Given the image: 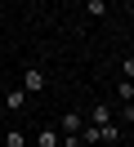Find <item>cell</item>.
<instances>
[{
	"label": "cell",
	"instance_id": "cell-1",
	"mask_svg": "<svg viewBox=\"0 0 134 147\" xmlns=\"http://www.w3.org/2000/svg\"><path fill=\"white\" fill-rule=\"evenodd\" d=\"M18 89L40 94V89H45V71H40V67H22V85H18Z\"/></svg>",
	"mask_w": 134,
	"mask_h": 147
},
{
	"label": "cell",
	"instance_id": "cell-2",
	"mask_svg": "<svg viewBox=\"0 0 134 147\" xmlns=\"http://www.w3.org/2000/svg\"><path fill=\"white\" fill-rule=\"evenodd\" d=\"M58 134H80V111H67L58 120Z\"/></svg>",
	"mask_w": 134,
	"mask_h": 147
},
{
	"label": "cell",
	"instance_id": "cell-3",
	"mask_svg": "<svg viewBox=\"0 0 134 147\" xmlns=\"http://www.w3.org/2000/svg\"><path fill=\"white\" fill-rule=\"evenodd\" d=\"M89 120H94V125H107V120H112V107H107V102H98V107H89Z\"/></svg>",
	"mask_w": 134,
	"mask_h": 147
},
{
	"label": "cell",
	"instance_id": "cell-4",
	"mask_svg": "<svg viewBox=\"0 0 134 147\" xmlns=\"http://www.w3.org/2000/svg\"><path fill=\"white\" fill-rule=\"evenodd\" d=\"M116 138H121V129H116L112 120H107V125H98V143H116Z\"/></svg>",
	"mask_w": 134,
	"mask_h": 147
},
{
	"label": "cell",
	"instance_id": "cell-5",
	"mask_svg": "<svg viewBox=\"0 0 134 147\" xmlns=\"http://www.w3.org/2000/svg\"><path fill=\"white\" fill-rule=\"evenodd\" d=\"M85 13H89V18H103V13H107V0H85Z\"/></svg>",
	"mask_w": 134,
	"mask_h": 147
},
{
	"label": "cell",
	"instance_id": "cell-6",
	"mask_svg": "<svg viewBox=\"0 0 134 147\" xmlns=\"http://www.w3.org/2000/svg\"><path fill=\"white\" fill-rule=\"evenodd\" d=\"M58 138H63L58 129H40V138H36V143H40V147H58Z\"/></svg>",
	"mask_w": 134,
	"mask_h": 147
},
{
	"label": "cell",
	"instance_id": "cell-7",
	"mask_svg": "<svg viewBox=\"0 0 134 147\" xmlns=\"http://www.w3.org/2000/svg\"><path fill=\"white\" fill-rule=\"evenodd\" d=\"M5 147H27V134H22V129H9V134H5Z\"/></svg>",
	"mask_w": 134,
	"mask_h": 147
},
{
	"label": "cell",
	"instance_id": "cell-8",
	"mask_svg": "<svg viewBox=\"0 0 134 147\" xmlns=\"http://www.w3.org/2000/svg\"><path fill=\"white\" fill-rule=\"evenodd\" d=\"M27 102V89H9V111H18Z\"/></svg>",
	"mask_w": 134,
	"mask_h": 147
},
{
	"label": "cell",
	"instance_id": "cell-9",
	"mask_svg": "<svg viewBox=\"0 0 134 147\" xmlns=\"http://www.w3.org/2000/svg\"><path fill=\"white\" fill-rule=\"evenodd\" d=\"M116 94H121V102H134V80H121V85H116Z\"/></svg>",
	"mask_w": 134,
	"mask_h": 147
},
{
	"label": "cell",
	"instance_id": "cell-10",
	"mask_svg": "<svg viewBox=\"0 0 134 147\" xmlns=\"http://www.w3.org/2000/svg\"><path fill=\"white\" fill-rule=\"evenodd\" d=\"M80 143H98V125H85V129H80Z\"/></svg>",
	"mask_w": 134,
	"mask_h": 147
},
{
	"label": "cell",
	"instance_id": "cell-11",
	"mask_svg": "<svg viewBox=\"0 0 134 147\" xmlns=\"http://www.w3.org/2000/svg\"><path fill=\"white\" fill-rule=\"evenodd\" d=\"M121 80H134V54H130V58L121 63Z\"/></svg>",
	"mask_w": 134,
	"mask_h": 147
},
{
	"label": "cell",
	"instance_id": "cell-12",
	"mask_svg": "<svg viewBox=\"0 0 134 147\" xmlns=\"http://www.w3.org/2000/svg\"><path fill=\"white\" fill-rule=\"evenodd\" d=\"M121 116H125V120H134V102H121Z\"/></svg>",
	"mask_w": 134,
	"mask_h": 147
}]
</instances>
